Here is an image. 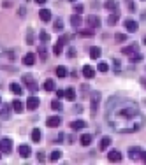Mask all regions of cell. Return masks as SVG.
<instances>
[{"mask_svg":"<svg viewBox=\"0 0 146 165\" xmlns=\"http://www.w3.org/2000/svg\"><path fill=\"white\" fill-rule=\"evenodd\" d=\"M74 13H76V14H81V13H83V5H74Z\"/></svg>","mask_w":146,"mask_h":165,"instance_id":"cell-40","label":"cell"},{"mask_svg":"<svg viewBox=\"0 0 146 165\" xmlns=\"http://www.w3.org/2000/svg\"><path fill=\"white\" fill-rule=\"evenodd\" d=\"M39 99L37 97H28V100H27V109H30V111H34V109L39 107Z\"/></svg>","mask_w":146,"mask_h":165,"instance_id":"cell-7","label":"cell"},{"mask_svg":"<svg viewBox=\"0 0 146 165\" xmlns=\"http://www.w3.org/2000/svg\"><path fill=\"white\" fill-rule=\"evenodd\" d=\"M56 76L62 79V77H67V69L63 67V65H60V67H56Z\"/></svg>","mask_w":146,"mask_h":165,"instance_id":"cell-28","label":"cell"},{"mask_svg":"<svg viewBox=\"0 0 146 165\" xmlns=\"http://www.w3.org/2000/svg\"><path fill=\"white\" fill-rule=\"evenodd\" d=\"M137 49H139V46H137V44L134 42L132 46H127V48H123V55H127V56H132V55H136V53H137Z\"/></svg>","mask_w":146,"mask_h":165,"instance_id":"cell-8","label":"cell"},{"mask_svg":"<svg viewBox=\"0 0 146 165\" xmlns=\"http://www.w3.org/2000/svg\"><path fill=\"white\" fill-rule=\"evenodd\" d=\"M143 84H144V86H146V79H143Z\"/></svg>","mask_w":146,"mask_h":165,"instance_id":"cell-48","label":"cell"},{"mask_svg":"<svg viewBox=\"0 0 146 165\" xmlns=\"http://www.w3.org/2000/svg\"><path fill=\"white\" fill-rule=\"evenodd\" d=\"M67 55H69L70 58H72V56H76V49H74V48H70V49H69V53H67Z\"/></svg>","mask_w":146,"mask_h":165,"instance_id":"cell-44","label":"cell"},{"mask_svg":"<svg viewBox=\"0 0 146 165\" xmlns=\"http://www.w3.org/2000/svg\"><path fill=\"white\" fill-rule=\"evenodd\" d=\"M9 88H11V91H13L14 95H21V93H23V88H21L18 83H11V86H9Z\"/></svg>","mask_w":146,"mask_h":165,"instance_id":"cell-21","label":"cell"},{"mask_svg":"<svg viewBox=\"0 0 146 165\" xmlns=\"http://www.w3.org/2000/svg\"><path fill=\"white\" fill-rule=\"evenodd\" d=\"M35 62H37V56H35L34 53H27V55L23 56V63L28 65V67H30V65H34Z\"/></svg>","mask_w":146,"mask_h":165,"instance_id":"cell-11","label":"cell"},{"mask_svg":"<svg viewBox=\"0 0 146 165\" xmlns=\"http://www.w3.org/2000/svg\"><path fill=\"white\" fill-rule=\"evenodd\" d=\"M107 160L111 162V163H120L122 162V153L118 149H111L107 153Z\"/></svg>","mask_w":146,"mask_h":165,"instance_id":"cell-4","label":"cell"},{"mask_svg":"<svg viewBox=\"0 0 146 165\" xmlns=\"http://www.w3.org/2000/svg\"><path fill=\"white\" fill-rule=\"evenodd\" d=\"M65 99L67 100H74L76 99V90L74 88H65Z\"/></svg>","mask_w":146,"mask_h":165,"instance_id":"cell-18","label":"cell"},{"mask_svg":"<svg viewBox=\"0 0 146 165\" xmlns=\"http://www.w3.org/2000/svg\"><path fill=\"white\" fill-rule=\"evenodd\" d=\"M99 104H100V93H99V91H93V93H92V114L97 113Z\"/></svg>","mask_w":146,"mask_h":165,"instance_id":"cell-5","label":"cell"},{"mask_svg":"<svg viewBox=\"0 0 146 165\" xmlns=\"http://www.w3.org/2000/svg\"><path fill=\"white\" fill-rule=\"evenodd\" d=\"M114 39H116V42H123V41H125V39H127V35H125V34H120V32H118V34H116V37H114Z\"/></svg>","mask_w":146,"mask_h":165,"instance_id":"cell-37","label":"cell"},{"mask_svg":"<svg viewBox=\"0 0 146 165\" xmlns=\"http://www.w3.org/2000/svg\"><path fill=\"white\" fill-rule=\"evenodd\" d=\"M60 123H62V118H60V116H51V118H48L46 125H48L49 128H56V127H60Z\"/></svg>","mask_w":146,"mask_h":165,"instance_id":"cell-6","label":"cell"},{"mask_svg":"<svg viewBox=\"0 0 146 165\" xmlns=\"http://www.w3.org/2000/svg\"><path fill=\"white\" fill-rule=\"evenodd\" d=\"M79 35H81V37H93V28L83 30V32H79Z\"/></svg>","mask_w":146,"mask_h":165,"instance_id":"cell-34","label":"cell"},{"mask_svg":"<svg viewBox=\"0 0 146 165\" xmlns=\"http://www.w3.org/2000/svg\"><path fill=\"white\" fill-rule=\"evenodd\" d=\"M44 90H46V91H53V90H55V81H53V79H46V81H44Z\"/></svg>","mask_w":146,"mask_h":165,"instance_id":"cell-25","label":"cell"},{"mask_svg":"<svg viewBox=\"0 0 146 165\" xmlns=\"http://www.w3.org/2000/svg\"><path fill=\"white\" fill-rule=\"evenodd\" d=\"M70 128L72 130H83V128H86V123H84L83 120H76V121L70 123Z\"/></svg>","mask_w":146,"mask_h":165,"instance_id":"cell-14","label":"cell"},{"mask_svg":"<svg viewBox=\"0 0 146 165\" xmlns=\"http://www.w3.org/2000/svg\"><path fill=\"white\" fill-rule=\"evenodd\" d=\"M70 2H76V0H70Z\"/></svg>","mask_w":146,"mask_h":165,"instance_id":"cell-49","label":"cell"},{"mask_svg":"<svg viewBox=\"0 0 146 165\" xmlns=\"http://www.w3.org/2000/svg\"><path fill=\"white\" fill-rule=\"evenodd\" d=\"M0 151L6 153V155H9V153L13 151V141H11L9 137H6V139L0 141Z\"/></svg>","mask_w":146,"mask_h":165,"instance_id":"cell-3","label":"cell"},{"mask_svg":"<svg viewBox=\"0 0 146 165\" xmlns=\"http://www.w3.org/2000/svg\"><path fill=\"white\" fill-rule=\"evenodd\" d=\"M120 69H122L120 60H114V63H113V70H114V72H120Z\"/></svg>","mask_w":146,"mask_h":165,"instance_id":"cell-38","label":"cell"},{"mask_svg":"<svg viewBox=\"0 0 146 165\" xmlns=\"http://www.w3.org/2000/svg\"><path fill=\"white\" fill-rule=\"evenodd\" d=\"M35 2H37L39 5H44V4H46V0H35Z\"/></svg>","mask_w":146,"mask_h":165,"instance_id":"cell-46","label":"cell"},{"mask_svg":"<svg viewBox=\"0 0 146 165\" xmlns=\"http://www.w3.org/2000/svg\"><path fill=\"white\" fill-rule=\"evenodd\" d=\"M18 153H20L23 158H28L32 155V149H30V146H27V144H21L20 148H18Z\"/></svg>","mask_w":146,"mask_h":165,"instance_id":"cell-10","label":"cell"},{"mask_svg":"<svg viewBox=\"0 0 146 165\" xmlns=\"http://www.w3.org/2000/svg\"><path fill=\"white\" fill-rule=\"evenodd\" d=\"M30 137H32V141H34V142H39V141H41V130L34 128V130H32V134H30Z\"/></svg>","mask_w":146,"mask_h":165,"instance_id":"cell-26","label":"cell"},{"mask_svg":"<svg viewBox=\"0 0 146 165\" xmlns=\"http://www.w3.org/2000/svg\"><path fill=\"white\" fill-rule=\"evenodd\" d=\"M39 18H41L42 21H49L51 20V11L49 9H41L39 11Z\"/></svg>","mask_w":146,"mask_h":165,"instance_id":"cell-15","label":"cell"},{"mask_svg":"<svg viewBox=\"0 0 146 165\" xmlns=\"http://www.w3.org/2000/svg\"><path fill=\"white\" fill-rule=\"evenodd\" d=\"M97 69H99V70H100V72H107V70H109V65L106 63V62H100V63H99V67H97Z\"/></svg>","mask_w":146,"mask_h":165,"instance_id":"cell-33","label":"cell"},{"mask_svg":"<svg viewBox=\"0 0 146 165\" xmlns=\"http://www.w3.org/2000/svg\"><path fill=\"white\" fill-rule=\"evenodd\" d=\"M39 56H41V60H46V58H48V51H46V48H44V46H41V48H39Z\"/></svg>","mask_w":146,"mask_h":165,"instance_id":"cell-32","label":"cell"},{"mask_svg":"<svg viewBox=\"0 0 146 165\" xmlns=\"http://www.w3.org/2000/svg\"><path fill=\"white\" fill-rule=\"evenodd\" d=\"M139 155H141L139 148H130V149H129V156H130V160H137Z\"/></svg>","mask_w":146,"mask_h":165,"instance_id":"cell-19","label":"cell"},{"mask_svg":"<svg viewBox=\"0 0 146 165\" xmlns=\"http://www.w3.org/2000/svg\"><path fill=\"white\" fill-rule=\"evenodd\" d=\"M141 60H143V56H141L139 53H136V55L130 56V62H141Z\"/></svg>","mask_w":146,"mask_h":165,"instance_id":"cell-39","label":"cell"},{"mask_svg":"<svg viewBox=\"0 0 146 165\" xmlns=\"http://www.w3.org/2000/svg\"><path fill=\"white\" fill-rule=\"evenodd\" d=\"M88 53H90V56L93 58V60H97V58L100 56V48L93 46V48H90V49H88Z\"/></svg>","mask_w":146,"mask_h":165,"instance_id":"cell-20","label":"cell"},{"mask_svg":"<svg viewBox=\"0 0 146 165\" xmlns=\"http://www.w3.org/2000/svg\"><path fill=\"white\" fill-rule=\"evenodd\" d=\"M51 107L55 109V111H60V109H62V104H60V100H53V102H51Z\"/></svg>","mask_w":146,"mask_h":165,"instance_id":"cell-36","label":"cell"},{"mask_svg":"<svg viewBox=\"0 0 146 165\" xmlns=\"http://www.w3.org/2000/svg\"><path fill=\"white\" fill-rule=\"evenodd\" d=\"M23 83H25V84L28 86V90H30L32 93H35V91L39 90V86H37V83H35V79L32 77L30 74H25V76H23Z\"/></svg>","mask_w":146,"mask_h":165,"instance_id":"cell-2","label":"cell"},{"mask_svg":"<svg viewBox=\"0 0 146 165\" xmlns=\"http://www.w3.org/2000/svg\"><path fill=\"white\" fill-rule=\"evenodd\" d=\"M39 39H41V42H42V44H46V42L49 41V34L42 30V32H39Z\"/></svg>","mask_w":146,"mask_h":165,"instance_id":"cell-30","label":"cell"},{"mask_svg":"<svg viewBox=\"0 0 146 165\" xmlns=\"http://www.w3.org/2000/svg\"><path fill=\"white\" fill-rule=\"evenodd\" d=\"M4 55H6V49H4V48L0 46V56H4Z\"/></svg>","mask_w":146,"mask_h":165,"instance_id":"cell-47","label":"cell"},{"mask_svg":"<svg viewBox=\"0 0 146 165\" xmlns=\"http://www.w3.org/2000/svg\"><path fill=\"white\" fill-rule=\"evenodd\" d=\"M106 9H109L113 13H118V5H116L114 0H107V2H106Z\"/></svg>","mask_w":146,"mask_h":165,"instance_id":"cell-24","label":"cell"},{"mask_svg":"<svg viewBox=\"0 0 146 165\" xmlns=\"http://www.w3.org/2000/svg\"><path fill=\"white\" fill-rule=\"evenodd\" d=\"M125 28L129 32H136L137 30V21H134V20H125Z\"/></svg>","mask_w":146,"mask_h":165,"instance_id":"cell-16","label":"cell"},{"mask_svg":"<svg viewBox=\"0 0 146 165\" xmlns=\"http://www.w3.org/2000/svg\"><path fill=\"white\" fill-rule=\"evenodd\" d=\"M109 144H111V139H109V137H102V139H100V144H99L100 151L107 149V148H109Z\"/></svg>","mask_w":146,"mask_h":165,"instance_id":"cell-17","label":"cell"},{"mask_svg":"<svg viewBox=\"0 0 146 165\" xmlns=\"http://www.w3.org/2000/svg\"><path fill=\"white\" fill-rule=\"evenodd\" d=\"M60 156H62V153H60L58 149H55L53 153H51V162H58V160H60Z\"/></svg>","mask_w":146,"mask_h":165,"instance_id":"cell-31","label":"cell"},{"mask_svg":"<svg viewBox=\"0 0 146 165\" xmlns=\"http://www.w3.org/2000/svg\"><path fill=\"white\" fill-rule=\"evenodd\" d=\"M39 162H42V163L46 162V160H44V155H42V153H39Z\"/></svg>","mask_w":146,"mask_h":165,"instance_id":"cell-45","label":"cell"},{"mask_svg":"<svg viewBox=\"0 0 146 165\" xmlns=\"http://www.w3.org/2000/svg\"><path fill=\"white\" fill-rule=\"evenodd\" d=\"M11 109H13V106H4L0 109V118L2 120H9L11 118Z\"/></svg>","mask_w":146,"mask_h":165,"instance_id":"cell-12","label":"cell"},{"mask_svg":"<svg viewBox=\"0 0 146 165\" xmlns=\"http://www.w3.org/2000/svg\"><path fill=\"white\" fill-rule=\"evenodd\" d=\"M56 97H58V99L65 97V90H56Z\"/></svg>","mask_w":146,"mask_h":165,"instance_id":"cell-41","label":"cell"},{"mask_svg":"<svg viewBox=\"0 0 146 165\" xmlns=\"http://www.w3.org/2000/svg\"><path fill=\"white\" fill-rule=\"evenodd\" d=\"M106 120L113 130L122 134L137 132L144 125V116L137 104L122 97H114L106 104Z\"/></svg>","mask_w":146,"mask_h":165,"instance_id":"cell-1","label":"cell"},{"mask_svg":"<svg viewBox=\"0 0 146 165\" xmlns=\"http://www.w3.org/2000/svg\"><path fill=\"white\" fill-rule=\"evenodd\" d=\"M118 16H120V13H113V14L107 18V23H109V25H116V21H118Z\"/></svg>","mask_w":146,"mask_h":165,"instance_id":"cell-29","label":"cell"},{"mask_svg":"<svg viewBox=\"0 0 146 165\" xmlns=\"http://www.w3.org/2000/svg\"><path fill=\"white\" fill-rule=\"evenodd\" d=\"M86 25H88L90 28H99V27H100V20H99L97 16H88Z\"/></svg>","mask_w":146,"mask_h":165,"instance_id":"cell-9","label":"cell"},{"mask_svg":"<svg viewBox=\"0 0 146 165\" xmlns=\"http://www.w3.org/2000/svg\"><path fill=\"white\" fill-rule=\"evenodd\" d=\"M13 109L16 111V113H21V111L25 109V106H23V102H21L20 99H16V100L13 102Z\"/></svg>","mask_w":146,"mask_h":165,"instance_id":"cell-22","label":"cell"},{"mask_svg":"<svg viewBox=\"0 0 146 165\" xmlns=\"http://www.w3.org/2000/svg\"><path fill=\"white\" fill-rule=\"evenodd\" d=\"M55 30H58V32H60V30H63V21H62V18H60V20H55Z\"/></svg>","mask_w":146,"mask_h":165,"instance_id":"cell-35","label":"cell"},{"mask_svg":"<svg viewBox=\"0 0 146 165\" xmlns=\"http://www.w3.org/2000/svg\"><path fill=\"white\" fill-rule=\"evenodd\" d=\"M139 158H141V162H143V163H146V151H141Z\"/></svg>","mask_w":146,"mask_h":165,"instance_id":"cell-43","label":"cell"},{"mask_svg":"<svg viewBox=\"0 0 146 165\" xmlns=\"http://www.w3.org/2000/svg\"><path fill=\"white\" fill-rule=\"evenodd\" d=\"M79 141H81V144H83V146H90V144H92V135H90V134H83Z\"/></svg>","mask_w":146,"mask_h":165,"instance_id":"cell-27","label":"cell"},{"mask_svg":"<svg viewBox=\"0 0 146 165\" xmlns=\"http://www.w3.org/2000/svg\"><path fill=\"white\" fill-rule=\"evenodd\" d=\"M70 25H72L74 28H77V27L81 25V18H79V14H76V13L72 14V18H70Z\"/></svg>","mask_w":146,"mask_h":165,"instance_id":"cell-23","label":"cell"},{"mask_svg":"<svg viewBox=\"0 0 146 165\" xmlns=\"http://www.w3.org/2000/svg\"><path fill=\"white\" fill-rule=\"evenodd\" d=\"M83 76L86 79H92L93 76H95V69L90 67V65H84V67H83Z\"/></svg>","mask_w":146,"mask_h":165,"instance_id":"cell-13","label":"cell"},{"mask_svg":"<svg viewBox=\"0 0 146 165\" xmlns=\"http://www.w3.org/2000/svg\"><path fill=\"white\" fill-rule=\"evenodd\" d=\"M27 42H28V44H32V42H34V35H32V32H28V35H27Z\"/></svg>","mask_w":146,"mask_h":165,"instance_id":"cell-42","label":"cell"},{"mask_svg":"<svg viewBox=\"0 0 146 165\" xmlns=\"http://www.w3.org/2000/svg\"><path fill=\"white\" fill-rule=\"evenodd\" d=\"M0 104H2V99H0Z\"/></svg>","mask_w":146,"mask_h":165,"instance_id":"cell-50","label":"cell"}]
</instances>
